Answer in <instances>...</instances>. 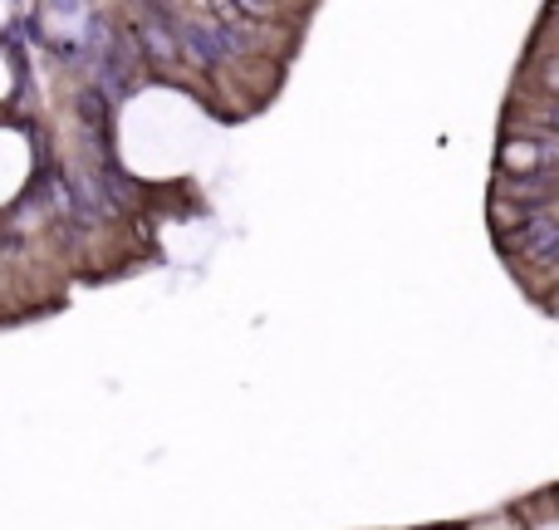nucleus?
Here are the masks:
<instances>
[{
    "label": "nucleus",
    "mask_w": 559,
    "mask_h": 530,
    "mask_svg": "<svg viewBox=\"0 0 559 530\" xmlns=\"http://www.w3.org/2000/svg\"><path fill=\"white\" fill-rule=\"evenodd\" d=\"M10 20H15V0H0V30H10Z\"/></svg>",
    "instance_id": "5"
},
{
    "label": "nucleus",
    "mask_w": 559,
    "mask_h": 530,
    "mask_svg": "<svg viewBox=\"0 0 559 530\" xmlns=\"http://www.w3.org/2000/svg\"><path fill=\"white\" fill-rule=\"evenodd\" d=\"M10 89H15V69H10V59L0 55V104L10 98Z\"/></svg>",
    "instance_id": "4"
},
{
    "label": "nucleus",
    "mask_w": 559,
    "mask_h": 530,
    "mask_svg": "<svg viewBox=\"0 0 559 530\" xmlns=\"http://www.w3.org/2000/svg\"><path fill=\"white\" fill-rule=\"evenodd\" d=\"M25 177H29V143L15 128H0V207L25 187Z\"/></svg>",
    "instance_id": "1"
},
{
    "label": "nucleus",
    "mask_w": 559,
    "mask_h": 530,
    "mask_svg": "<svg viewBox=\"0 0 559 530\" xmlns=\"http://www.w3.org/2000/svg\"><path fill=\"white\" fill-rule=\"evenodd\" d=\"M515 511H521L525 530H559V492L555 496H535V502L515 506Z\"/></svg>",
    "instance_id": "2"
},
{
    "label": "nucleus",
    "mask_w": 559,
    "mask_h": 530,
    "mask_svg": "<svg viewBox=\"0 0 559 530\" xmlns=\"http://www.w3.org/2000/svg\"><path fill=\"white\" fill-rule=\"evenodd\" d=\"M462 530H525V521H521V511H515V506H506V511L476 516V521H466Z\"/></svg>",
    "instance_id": "3"
}]
</instances>
